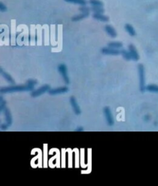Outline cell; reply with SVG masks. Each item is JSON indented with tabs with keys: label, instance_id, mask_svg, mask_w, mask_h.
Returning <instances> with one entry per match:
<instances>
[{
	"label": "cell",
	"instance_id": "1",
	"mask_svg": "<svg viewBox=\"0 0 158 186\" xmlns=\"http://www.w3.org/2000/svg\"><path fill=\"white\" fill-rule=\"evenodd\" d=\"M37 84V81L35 79H29L26 85H11L1 88L0 92L2 94L5 93H12L19 92V91H32L34 90L35 85Z\"/></svg>",
	"mask_w": 158,
	"mask_h": 186
},
{
	"label": "cell",
	"instance_id": "2",
	"mask_svg": "<svg viewBox=\"0 0 158 186\" xmlns=\"http://www.w3.org/2000/svg\"><path fill=\"white\" fill-rule=\"evenodd\" d=\"M138 73H139V82H140V91L144 92L146 90V85H145V72L144 67L142 64L138 66Z\"/></svg>",
	"mask_w": 158,
	"mask_h": 186
},
{
	"label": "cell",
	"instance_id": "3",
	"mask_svg": "<svg viewBox=\"0 0 158 186\" xmlns=\"http://www.w3.org/2000/svg\"><path fill=\"white\" fill-rule=\"evenodd\" d=\"M58 71L60 72V75L62 76L63 81L66 85L70 83V79H69L68 73H67V67L65 64H60L58 66Z\"/></svg>",
	"mask_w": 158,
	"mask_h": 186
},
{
	"label": "cell",
	"instance_id": "4",
	"mask_svg": "<svg viewBox=\"0 0 158 186\" xmlns=\"http://www.w3.org/2000/svg\"><path fill=\"white\" fill-rule=\"evenodd\" d=\"M49 90H50V86H49V85H44L41 86L38 89L33 90L31 92V96L33 97V98H36V97H39L40 95H43L46 92H49Z\"/></svg>",
	"mask_w": 158,
	"mask_h": 186
},
{
	"label": "cell",
	"instance_id": "5",
	"mask_svg": "<svg viewBox=\"0 0 158 186\" xmlns=\"http://www.w3.org/2000/svg\"><path fill=\"white\" fill-rule=\"evenodd\" d=\"M104 115H105L107 125H110V126L114 125V117H113L110 108L109 107H105V108H104Z\"/></svg>",
	"mask_w": 158,
	"mask_h": 186
},
{
	"label": "cell",
	"instance_id": "6",
	"mask_svg": "<svg viewBox=\"0 0 158 186\" xmlns=\"http://www.w3.org/2000/svg\"><path fill=\"white\" fill-rule=\"evenodd\" d=\"M70 105H71V106H72V108H73V112H74V113L77 115H80V113H81V110H80V106H79L78 103H77L76 98H75L74 97H70Z\"/></svg>",
	"mask_w": 158,
	"mask_h": 186
},
{
	"label": "cell",
	"instance_id": "7",
	"mask_svg": "<svg viewBox=\"0 0 158 186\" xmlns=\"http://www.w3.org/2000/svg\"><path fill=\"white\" fill-rule=\"evenodd\" d=\"M69 91V88L66 86L60 87V88H53V89H50L49 91V94L51 95H60V94H64Z\"/></svg>",
	"mask_w": 158,
	"mask_h": 186
},
{
	"label": "cell",
	"instance_id": "8",
	"mask_svg": "<svg viewBox=\"0 0 158 186\" xmlns=\"http://www.w3.org/2000/svg\"><path fill=\"white\" fill-rule=\"evenodd\" d=\"M103 54L105 55H111V56H117L120 53V51L119 49H114V48L107 47V48H103L101 49Z\"/></svg>",
	"mask_w": 158,
	"mask_h": 186
},
{
	"label": "cell",
	"instance_id": "9",
	"mask_svg": "<svg viewBox=\"0 0 158 186\" xmlns=\"http://www.w3.org/2000/svg\"><path fill=\"white\" fill-rule=\"evenodd\" d=\"M4 113V116H5V123L9 126H11L12 125V115H11L10 111L9 110V108H5L3 111Z\"/></svg>",
	"mask_w": 158,
	"mask_h": 186
},
{
	"label": "cell",
	"instance_id": "10",
	"mask_svg": "<svg viewBox=\"0 0 158 186\" xmlns=\"http://www.w3.org/2000/svg\"><path fill=\"white\" fill-rule=\"evenodd\" d=\"M128 48H129V52L130 53L133 60H134V61H138L140 59V56L137 53V51L136 48L134 47V46H133V45H130V46H128Z\"/></svg>",
	"mask_w": 158,
	"mask_h": 186
},
{
	"label": "cell",
	"instance_id": "11",
	"mask_svg": "<svg viewBox=\"0 0 158 186\" xmlns=\"http://www.w3.org/2000/svg\"><path fill=\"white\" fill-rule=\"evenodd\" d=\"M104 29H105V32H107V33L110 36V37L116 38L117 37V34L116 30L114 29V27L111 26V25H107L105 26V28H104Z\"/></svg>",
	"mask_w": 158,
	"mask_h": 186
},
{
	"label": "cell",
	"instance_id": "12",
	"mask_svg": "<svg viewBox=\"0 0 158 186\" xmlns=\"http://www.w3.org/2000/svg\"><path fill=\"white\" fill-rule=\"evenodd\" d=\"M0 74L3 76V78L5 79L8 82L10 83V84H12V85L15 84V81H14V79H12V76H11L10 75H9V73H7V72H4L2 69H0Z\"/></svg>",
	"mask_w": 158,
	"mask_h": 186
},
{
	"label": "cell",
	"instance_id": "13",
	"mask_svg": "<svg viewBox=\"0 0 158 186\" xmlns=\"http://www.w3.org/2000/svg\"><path fill=\"white\" fill-rule=\"evenodd\" d=\"M93 17H94V19L100 21V22H108V21H109V18L107 16H106V15H103V14L94 13Z\"/></svg>",
	"mask_w": 158,
	"mask_h": 186
},
{
	"label": "cell",
	"instance_id": "14",
	"mask_svg": "<svg viewBox=\"0 0 158 186\" xmlns=\"http://www.w3.org/2000/svg\"><path fill=\"white\" fill-rule=\"evenodd\" d=\"M89 15H90V12H82L80 15H76V16L73 17V18H72V21H73V22L80 21L82 20V19H85V18H87V17H88Z\"/></svg>",
	"mask_w": 158,
	"mask_h": 186
},
{
	"label": "cell",
	"instance_id": "15",
	"mask_svg": "<svg viewBox=\"0 0 158 186\" xmlns=\"http://www.w3.org/2000/svg\"><path fill=\"white\" fill-rule=\"evenodd\" d=\"M125 30L127 32V33L129 34L130 36H136V31L134 30L133 27L132 25H130V24H126L125 25Z\"/></svg>",
	"mask_w": 158,
	"mask_h": 186
},
{
	"label": "cell",
	"instance_id": "16",
	"mask_svg": "<svg viewBox=\"0 0 158 186\" xmlns=\"http://www.w3.org/2000/svg\"><path fill=\"white\" fill-rule=\"evenodd\" d=\"M146 91H150V92L158 93V85H153V84L148 85H146Z\"/></svg>",
	"mask_w": 158,
	"mask_h": 186
},
{
	"label": "cell",
	"instance_id": "17",
	"mask_svg": "<svg viewBox=\"0 0 158 186\" xmlns=\"http://www.w3.org/2000/svg\"><path fill=\"white\" fill-rule=\"evenodd\" d=\"M108 47L119 49L123 47V44L120 42H111L108 43Z\"/></svg>",
	"mask_w": 158,
	"mask_h": 186
},
{
	"label": "cell",
	"instance_id": "18",
	"mask_svg": "<svg viewBox=\"0 0 158 186\" xmlns=\"http://www.w3.org/2000/svg\"><path fill=\"white\" fill-rule=\"evenodd\" d=\"M120 53L123 57L126 59V60H127V61H130V60L132 59V57H131V55L129 51H127L125 50V49H122V50L120 51Z\"/></svg>",
	"mask_w": 158,
	"mask_h": 186
},
{
	"label": "cell",
	"instance_id": "19",
	"mask_svg": "<svg viewBox=\"0 0 158 186\" xmlns=\"http://www.w3.org/2000/svg\"><path fill=\"white\" fill-rule=\"evenodd\" d=\"M65 2H70V3L78 4L80 5H87V1L86 0H64Z\"/></svg>",
	"mask_w": 158,
	"mask_h": 186
},
{
	"label": "cell",
	"instance_id": "20",
	"mask_svg": "<svg viewBox=\"0 0 158 186\" xmlns=\"http://www.w3.org/2000/svg\"><path fill=\"white\" fill-rule=\"evenodd\" d=\"M90 8H91V11L94 12V13L103 14L104 12V8L100 6H92Z\"/></svg>",
	"mask_w": 158,
	"mask_h": 186
},
{
	"label": "cell",
	"instance_id": "21",
	"mask_svg": "<svg viewBox=\"0 0 158 186\" xmlns=\"http://www.w3.org/2000/svg\"><path fill=\"white\" fill-rule=\"evenodd\" d=\"M89 3L92 6H104V3L101 2L100 0H89Z\"/></svg>",
	"mask_w": 158,
	"mask_h": 186
},
{
	"label": "cell",
	"instance_id": "22",
	"mask_svg": "<svg viewBox=\"0 0 158 186\" xmlns=\"http://www.w3.org/2000/svg\"><path fill=\"white\" fill-rule=\"evenodd\" d=\"M5 108H6V101L3 99L2 96H0V112H3Z\"/></svg>",
	"mask_w": 158,
	"mask_h": 186
},
{
	"label": "cell",
	"instance_id": "23",
	"mask_svg": "<svg viewBox=\"0 0 158 186\" xmlns=\"http://www.w3.org/2000/svg\"><path fill=\"white\" fill-rule=\"evenodd\" d=\"M80 11H81L82 12H90L91 11V8L87 5H83L80 8Z\"/></svg>",
	"mask_w": 158,
	"mask_h": 186
},
{
	"label": "cell",
	"instance_id": "24",
	"mask_svg": "<svg viewBox=\"0 0 158 186\" xmlns=\"http://www.w3.org/2000/svg\"><path fill=\"white\" fill-rule=\"evenodd\" d=\"M0 11L2 12H5V11H7L6 6H5L2 2H0Z\"/></svg>",
	"mask_w": 158,
	"mask_h": 186
},
{
	"label": "cell",
	"instance_id": "25",
	"mask_svg": "<svg viewBox=\"0 0 158 186\" xmlns=\"http://www.w3.org/2000/svg\"><path fill=\"white\" fill-rule=\"evenodd\" d=\"M9 125H7L6 123H5V124H2L0 128H1V129H2V130H6V129H8V128H9Z\"/></svg>",
	"mask_w": 158,
	"mask_h": 186
},
{
	"label": "cell",
	"instance_id": "26",
	"mask_svg": "<svg viewBox=\"0 0 158 186\" xmlns=\"http://www.w3.org/2000/svg\"><path fill=\"white\" fill-rule=\"evenodd\" d=\"M83 131H84V129L82 127H79L77 129V132H83Z\"/></svg>",
	"mask_w": 158,
	"mask_h": 186
},
{
	"label": "cell",
	"instance_id": "27",
	"mask_svg": "<svg viewBox=\"0 0 158 186\" xmlns=\"http://www.w3.org/2000/svg\"><path fill=\"white\" fill-rule=\"evenodd\" d=\"M144 120H145V121L149 120V117H148V115H146V116L144 117Z\"/></svg>",
	"mask_w": 158,
	"mask_h": 186
}]
</instances>
